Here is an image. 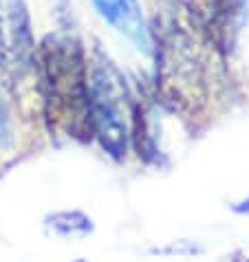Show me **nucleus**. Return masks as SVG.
Here are the masks:
<instances>
[{"label": "nucleus", "mask_w": 249, "mask_h": 262, "mask_svg": "<svg viewBox=\"0 0 249 262\" xmlns=\"http://www.w3.org/2000/svg\"><path fill=\"white\" fill-rule=\"evenodd\" d=\"M97 16L111 25L117 33L135 45V49L143 53H152L150 27L146 23L139 0H91Z\"/></svg>", "instance_id": "nucleus-5"}, {"label": "nucleus", "mask_w": 249, "mask_h": 262, "mask_svg": "<svg viewBox=\"0 0 249 262\" xmlns=\"http://www.w3.org/2000/svg\"><path fill=\"white\" fill-rule=\"evenodd\" d=\"M249 0H205V7L194 11L208 33L210 42L218 51H227L243 27Z\"/></svg>", "instance_id": "nucleus-4"}, {"label": "nucleus", "mask_w": 249, "mask_h": 262, "mask_svg": "<svg viewBox=\"0 0 249 262\" xmlns=\"http://www.w3.org/2000/svg\"><path fill=\"white\" fill-rule=\"evenodd\" d=\"M7 35H9V62L18 73L33 71L35 64V38L31 29V16L25 0H11L7 9Z\"/></svg>", "instance_id": "nucleus-6"}, {"label": "nucleus", "mask_w": 249, "mask_h": 262, "mask_svg": "<svg viewBox=\"0 0 249 262\" xmlns=\"http://www.w3.org/2000/svg\"><path fill=\"white\" fill-rule=\"evenodd\" d=\"M11 69L9 62V35H7V9L0 3V75Z\"/></svg>", "instance_id": "nucleus-9"}, {"label": "nucleus", "mask_w": 249, "mask_h": 262, "mask_svg": "<svg viewBox=\"0 0 249 262\" xmlns=\"http://www.w3.org/2000/svg\"><path fill=\"white\" fill-rule=\"evenodd\" d=\"M45 227L62 238H82L95 231V223L89 214L79 209H62L45 218Z\"/></svg>", "instance_id": "nucleus-7"}, {"label": "nucleus", "mask_w": 249, "mask_h": 262, "mask_svg": "<svg viewBox=\"0 0 249 262\" xmlns=\"http://www.w3.org/2000/svg\"><path fill=\"white\" fill-rule=\"evenodd\" d=\"M89 93L93 139L113 161H123L130 150V117L135 97L113 60L95 49L89 55Z\"/></svg>", "instance_id": "nucleus-3"}, {"label": "nucleus", "mask_w": 249, "mask_h": 262, "mask_svg": "<svg viewBox=\"0 0 249 262\" xmlns=\"http://www.w3.org/2000/svg\"><path fill=\"white\" fill-rule=\"evenodd\" d=\"M33 71L38 75L42 111L51 133L64 130L73 139L91 141L89 57L82 42L49 33L35 49Z\"/></svg>", "instance_id": "nucleus-2"}, {"label": "nucleus", "mask_w": 249, "mask_h": 262, "mask_svg": "<svg viewBox=\"0 0 249 262\" xmlns=\"http://www.w3.org/2000/svg\"><path fill=\"white\" fill-rule=\"evenodd\" d=\"M13 148V128H11V115L9 106L3 97V89H0V157Z\"/></svg>", "instance_id": "nucleus-8"}, {"label": "nucleus", "mask_w": 249, "mask_h": 262, "mask_svg": "<svg viewBox=\"0 0 249 262\" xmlns=\"http://www.w3.org/2000/svg\"><path fill=\"white\" fill-rule=\"evenodd\" d=\"M232 262H249V258H234Z\"/></svg>", "instance_id": "nucleus-11"}, {"label": "nucleus", "mask_w": 249, "mask_h": 262, "mask_svg": "<svg viewBox=\"0 0 249 262\" xmlns=\"http://www.w3.org/2000/svg\"><path fill=\"white\" fill-rule=\"evenodd\" d=\"M73 262H89V260H84V258H77V260H73Z\"/></svg>", "instance_id": "nucleus-12"}, {"label": "nucleus", "mask_w": 249, "mask_h": 262, "mask_svg": "<svg viewBox=\"0 0 249 262\" xmlns=\"http://www.w3.org/2000/svg\"><path fill=\"white\" fill-rule=\"evenodd\" d=\"M232 212L240 214V216H249V196H247V199H243V201H238V203H234Z\"/></svg>", "instance_id": "nucleus-10"}, {"label": "nucleus", "mask_w": 249, "mask_h": 262, "mask_svg": "<svg viewBox=\"0 0 249 262\" xmlns=\"http://www.w3.org/2000/svg\"><path fill=\"white\" fill-rule=\"evenodd\" d=\"M150 27L157 60V93L174 113H199L208 101L205 45H212L192 7L161 0Z\"/></svg>", "instance_id": "nucleus-1"}]
</instances>
